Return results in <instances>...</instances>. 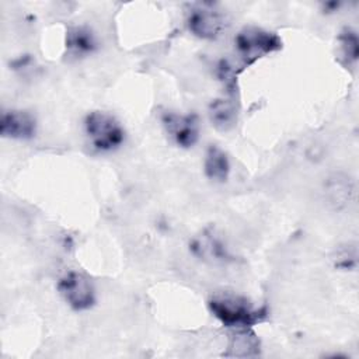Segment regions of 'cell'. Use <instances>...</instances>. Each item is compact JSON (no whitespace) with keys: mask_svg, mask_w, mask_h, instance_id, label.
Returning a JSON list of instances; mask_svg holds the SVG:
<instances>
[{"mask_svg":"<svg viewBox=\"0 0 359 359\" xmlns=\"http://www.w3.org/2000/svg\"><path fill=\"white\" fill-rule=\"evenodd\" d=\"M236 52L241 60V69L251 66L258 59L282 48V39L271 31L259 27H244L234 38Z\"/></svg>","mask_w":359,"mask_h":359,"instance_id":"obj_2","label":"cell"},{"mask_svg":"<svg viewBox=\"0 0 359 359\" xmlns=\"http://www.w3.org/2000/svg\"><path fill=\"white\" fill-rule=\"evenodd\" d=\"M210 313L227 328H251L266 320L265 309L255 307L247 297L236 293H219L209 300Z\"/></svg>","mask_w":359,"mask_h":359,"instance_id":"obj_1","label":"cell"},{"mask_svg":"<svg viewBox=\"0 0 359 359\" xmlns=\"http://www.w3.org/2000/svg\"><path fill=\"white\" fill-rule=\"evenodd\" d=\"M97 49L94 32L84 25L73 27L66 34V50L72 57H84Z\"/></svg>","mask_w":359,"mask_h":359,"instance_id":"obj_10","label":"cell"},{"mask_svg":"<svg viewBox=\"0 0 359 359\" xmlns=\"http://www.w3.org/2000/svg\"><path fill=\"white\" fill-rule=\"evenodd\" d=\"M84 129L91 146L97 151H112L125 140L121 123L108 112L93 111L84 119Z\"/></svg>","mask_w":359,"mask_h":359,"instance_id":"obj_3","label":"cell"},{"mask_svg":"<svg viewBox=\"0 0 359 359\" xmlns=\"http://www.w3.org/2000/svg\"><path fill=\"white\" fill-rule=\"evenodd\" d=\"M36 121L31 112L22 109H10L1 114L0 133L3 137L27 140L35 136Z\"/></svg>","mask_w":359,"mask_h":359,"instance_id":"obj_8","label":"cell"},{"mask_svg":"<svg viewBox=\"0 0 359 359\" xmlns=\"http://www.w3.org/2000/svg\"><path fill=\"white\" fill-rule=\"evenodd\" d=\"M258 353H259V339L251 331V328L234 330L230 334L227 352H224V356L247 358V356H257Z\"/></svg>","mask_w":359,"mask_h":359,"instance_id":"obj_11","label":"cell"},{"mask_svg":"<svg viewBox=\"0 0 359 359\" xmlns=\"http://www.w3.org/2000/svg\"><path fill=\"white\" fill-rule=\"evenodd\" d=\"M238 107L236 102L234 91H229V97L216 98L209 105V118L212 125L222 132L233 129L237 123Z\"/></svg>","mask_w":359,"mask_h":359,"instance_id":"obj_9","label":"cell"},{"mask_svg":"<svg viewBox=\"0 0 359 359\" xmlns=\"http://www.w3.org/2000/svg\"><path fill=\"white\" fill-rule=\"evenodd\" d=\"M187 25L201 39H216L226 29V18L213 3H192L187 10Z\"/></svg>","mask_w":359,"mask_h":359,"instance_id":"obj_4","label":"cell"},{"mask_svg":"<svg viewBox=\"0 0 359 359\" xmlns=\"http://www.w3.org/2000/svg\"><path fill=\"white\" fill-rule=\"evenodd\" d=\"M338 41H339L341 55H342L344 60L346 63H355L358 59V55H359V41H358L356 34L352 29L345 28L339 34Z\"/></svg>","mask_w":359,"mask_h":359,"instance_id":"obj_13","label":"cell"},{"mask_svg":"<svg viewBox=\"0 0 359 359\" xmlns=\"http://www.w3.org/2000/svg\"><path fill=\"white\" fill-rule=\"evenodd\" d=\"M189 250L196 258L212 264L229 262L231 259L226 244L212 229H205L195 236L189 243Z\"/></svg>","mask_w":359,"mask_h":359,"instance_id":"obj_7","label":"cell"},{"mask_svg":"<svg viewBox=\"0 0 359 359\" xmlns=\"http://www.w3.org/2000/svg\"><path fill=\"white\" fill-rule=\"evenodd\" d=\"M161 123L170 137L180 147H192L199 139V121L195 114L167 111L161 115Z\"/></svg>","mask_w":359,"mask_h":359,"instance_id":"obj_6","label":"cell"},{"mask_svg":"<svg viewBox=\"0 0 359 359\" xmlns=\"http://www.w3.org/2000/svg\"><path fill=\"white\" fill-rule=\"evenodd\" d=\"M203 167H205L206 177L215 182H224L230 172L229 157L216 144H212L208 147Z\"/></svg>","mask_w":359,"mask_h":359,"instance_id":"obj_12","label":"cell"},{"mask_svg":"<svg viewBox=\"0 0 359 359\" xmlns=\"http://www.w3.org/2000/svg\"><path fill=\"white\" fill-rule=\"evenodd\" d=\"M57 290L65 302L77 311L87 310L95 303V290L90 278L77 271H69L59 279Z\"/></svg>","mask_w":359,"mask_h":359,"instance_id":"obj_5","label":"cell"}]
</instances>
